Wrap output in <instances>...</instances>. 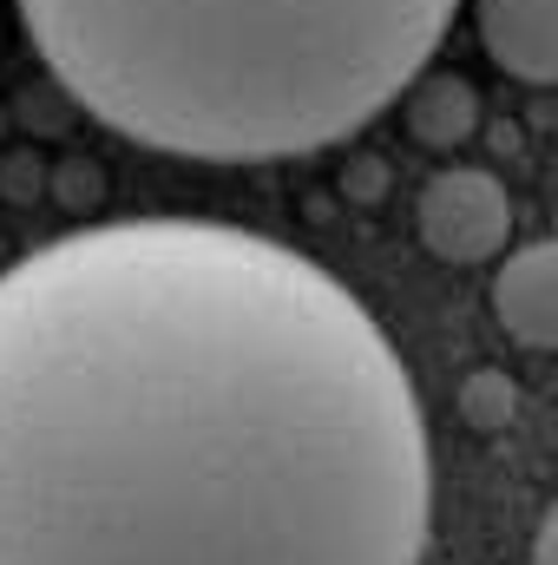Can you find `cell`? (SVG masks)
I'll list each match as a JSON object with an SVG mask.
<instances>
[{
	"mask_svg": "<svg viewBox=\"0 0 558 565\" xmlns=\"http://www.w3.org/2000/svg\"><path fill=\"white\" fill-rule=\"evenodd\" d=\"M433 454L375 316L237 224H86L0 277V565H420Z\"/></svg>",
	"mask_w": 558,
	"mask_h": 565,
	"instance_id": "6da1fadb",
	"label": "cell"
},
{
	"mask_svg": "<svg viewBox=\"0 0 558 565\" xmlns=\"http://www.w3.org/2000/svg\"><path fill=\"white\" fill-rule=\"evenodd\" d=\"M460 0H20L46 73L132 145L264 164L355 139Z\"/></svg>",
	"mask_w": 558,
	"mask_h": 565,
	"instance_id": "7a4b0ae2",
	"label": "cell"
},
{
	"mask_svg": "<svg viewBox=\"0 0 558 565\" xmlns=\"http://www.w3.org/2000/svg\"><path fill=\"white\" fill-rule=\"evenodd\" d=\"M415 231L427 244V257H440L453 270L493 264L513 237V198L486 164H447L420 184Z\"/></svg>",
	"mask_w": 558,
	"mask_h": 565,
	"instance_id": "3957f363",
	"label": "cell"
},
{
	"mask_svg": "<svg viewBox=\"0 0 558 565\" xmlns=\"http://www.w3.org/2000/svg\"><path fill=\"white\" fill-rule=\"evenodd\" d=\"M493 316L519 349L558 355V237L519 244L493 270Z\"/></svg>",
	"mask_w": 558,
	"mask_h": 565,
	"instance_id": "277c9868",
	"label": "cell"
},
{
	"mask_svg": "<svg viewBox=\"0 0 558 565\" xmlns=\"http://www.w3.org/2000/svg\"><path fill=\"white\" fill-rule=\"evenodd\" d=\"M486 60L526 86H558V0H480Z\"/></svg>",
	"mask_w": 558,
	"mask_h": 565,
	"instance_id": "5b68a950",
	"label": "cell"
},
{
	"mask_svg": "<svg viewBox=\"0 0 558 565\" xmlns=\"http://www.w3.org/2000/svg\"><path fill=\"white\" fill-rule=\"evenodd\" d=\"M408 126H415V139L427 145H453L473 132V93L460 86V79H427L415 99V113H408Z\"/></svg>",
	"mask_w": 558,
	"mask_h": 565,
	"instance_id": "8992f818",
	"label": "cell"
},
{
	"mask_svg": "<svg viewBox=\"0 0 558 565\" xmlns=\"http://www.w3.org/2000/svg\"><path fill=\"white\" fill-rule=\"evenodd\" d=\"M460 408H466L473 427H506L513 422V382H506L500 369H480V375L460 388Z\"/></svg>",
	"mask_w": 558,
	"mask_h": 565,
	"instance_id": "52a82bcc",
	"label": "cell"
},
{
	"mask_svg": "<svg viewBox=\"0 0 558 565\" xmlns=\"http://www.w3.org/2000/svg\"><path fill=\"white\" fill-rule=\"evenodd\" d=\"M533 565H558V507L546 513V526H539V540H533Z\"/></svg>",
	"mask_w": 558,
	"mask_h": 565,
	"instance_id": "ba28073f",
	"label": "cell"
}]
</instances>
